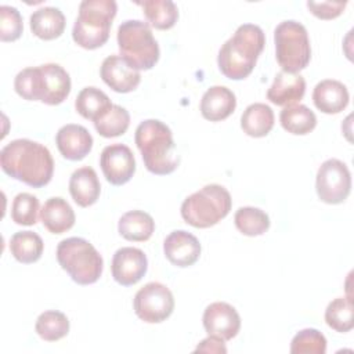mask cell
Segmentation results:
<instances>
[{"instance_id": "1", "label": "cell", "mask_w": 354, "mask_h": 354, "mask_svg": "<svg viewBox=\"0 0 354 354\" xmlns=\"http://www.w3.org/2000/svg\"><path fill=\"white\" fill-rule=\"evenodd\" d=\"M0 166L7 176L33 188L47 185L54 173L50 151L28 138L12 140L4 145L0 151Z\"/></svg>"}, {"instance_id": "2", "label": "cell", "mask_w": 354, "mask_h": 354, "mask_svg": "<svg viewBox=\"0 0 354 354\" xmlns=\"http://www.w3.org/2000/svg\"><path fill=\"white\" fill-rule=\"evenodd\" d=\"M266 44L264 32L254 24L238 26L234 36L220 48L217 64L221 73L232 80L248 77L256 66Z\"/></svg>"}, {"instance_id": "3", "label": "cell", "mask_w": 354, "mask_h": 354, "mask_svg": "<svg viewBox=\"0 0 354 354\" xmlns=\"http://www.w3.org/2000/svg\"><path fill=\"white\" fill-rule=\"evenodd\" d=\"M14 88L19 97L28 101L58 105L71 93V77L61 65L48 62L18 72L14 80Z\"/></svg>"}, {"instance_id": "4", "label": "cell", "mask_w": 354, "mask_h": 354, "mask_svg": "<svg viewBox=\"0 0 354 354\" xmlns=\"http://www.w3.org/2000/svg\"><path fill=\"white\" fill-rule=\"evenodd\" d=\"M134 141L148 171L166 176L177 169L180 158L176 151L173 133L163 122L158 119L141 122L136 129Z\"/></svg>"}, {"instance_id": "5", "label": "cell", "mask_w": 354, "mask_h": 354, "mask_svg": "<svg viewBox=\"0 0 354 354\" xmlns=\"http://www.w3.org/2000/svg\"><path fill=\"white\" fill-rule=\"evenodd\" d=\"M116 11L118 6L115 0L82 1L72 29L75 43L86 50H94L105 44L109 39V30Z\"/></svg>"}, {"instance_id": "6", "label": "cell", "mask_w": 354, "mask_h": 354, "mask_svg": "<svg viewBox=\"0 0 354 354\" xmlns=\"http://www.w3.org/2000/svg\"><path fill=\"white\" fill-rule=\"evenodd\" d=\"M232 199L227 188L207 184L184 199L181 217L195 228H209L223 220L231 210Z\"/></svg>"}, {"instance_id": "7", "label": "cell", "mask_w": 354, "mask_h": 354, "mask_svg": "<svg viewBox=\"0 0 354 354\" xmlns=\"http://www.w3.org/2000/svg\"><path fill=\"white\" fill-rule=\"evenodd\" d=\"M57 260L72 281L79 285H91L102 274L104 260L101 254L88 241L79 236H71L58 243Z\"/></svg>"}, {"instance_id": "8", "label": "cell", "mask_w": 354, "mask_h": 354, "mask_svg": "<svg viewBox=\"0 0 354 354\" xmlns=\"http://www.w3.org/2000/svg\"><path fill=\"white\" fill-rule=\"evenodd\" d=\"M118 46L120 57L137 71L153 68L160 55L149 24L140 19H129L119 25Z\"/></svg>"}, {"instance_id": "9", "label": "cell", "mask_w": 354, "mask_h": 354, "mask_svg": "<svg viewBox=\"0 0 354 354\" xmlns=\"http://www.w3.org/2000/svg\"><path fill=\"white\" fill-rule=\"evenodd\" d=\"M275 58L283 72L299 73L311 59L307 29L297 21H282L274 30Z\"/></svg>"}, {"instance_id": "10", "label": "cell", "mask_w": 354, "mask_h": 354, "mask_svg": "<svg viewBox=\"0 0 354 354\" xmlns=\"http://www.w3.org/2000/svg\"><path fill=\"white\" fill-rule=\"evenodd\" d=\"M136 315L148 324H159L167 319L174 310L171 290L160 282H148L134 296Z\"/></svg>"}, {"instance_id": "11", "label": "cell", "mask_w": 354, "mask_h": 354, "mask_svg": "<svg viewBox=\"0 0 354 354\" xmlns=\"http://www.w3.org/2000/svg\"><path fill=\"white\" fill-rule=\"evenodd\" d=\"M318 198L329 205H339L347 199L351 191V174L347 165L339 159L325 160L315 180Z\"/></svg>"}, {"instance_id": "12", "label": "cell", "mask_w": 354, "mask_h": 354, "mask_svg": "<svg viewBox=\"0 0 354 354\" xmlns=\"http://www.w3.org/2000/svg\"><path fill=\"white\" fill-rule=\"evenodd\" d=\"M104 177L112 185H123L136 171V159L131 149L124 144L106 145L100 156Z\"/></svg>"}, {"instance_id": "13", "label": "cell", "mask_w": 354, "mask_h": 354, "mask_svg": "<svg viewBox=\"0 0 354 354\" xmlns=\"http://www.w3.org/2000/svg\"><path fill=\"white\" fill-rule=\"evenodd\" d=\"M202 322L207 335L220 337L224 342L235 337L241 329V317L238 311L224 301L209 304L205 308Z\"/></svg>"}, {"instance_id": "14", "label": "cell", "mask_w": 354, "mask_h": 354, "mask_svg": "<svg viewBox=\"0 0 354 354\" xmlns=\"http://www.w3.org/2000/svg\"><path fill=\"white\" fill-rule=\"evenodd\" d=\"M111 270L113 279L119 285L131 286L145 275L148 270V260L141 249L124 246L115 252Z\"/></svg>"}, {"instance_id": "15", "label": "cell", "mask_w": 354, "mask_h": 354, "mask_svg": "<svg viewBox=\"0 0 354 354\" xmlns=\"http://www.w3.org/2000/svg\"><path fill=\"white\" fill-rule=\"evenodd\" d=\"M100 75L105 84L116 93H130L141 82L140 71L133 68L120 55L106 57L101 64Z\"/></svg>"}, {"instance_id": "16", "label": "cell", "mask_w": 354, "mask_h": 354, "mask_svg": "<svg viewBox=\"0 0 354 354\" xmlns=\"http://www.w3.org/2000/svg\"><path fill=\"white\" fill-rule=\"evenodd\" d=\"M166 259L177 267H189L201 256V243L195 235L184 230L170 232L163 242Z\"/></svg>"}, {"instance_id": "17", "label": "cell", "mask_w": 354, "mask_h": 354, "mask_svg": "<svg viewBox=\"0 0 354 354\" xmlns=\"http://www.w3.org/2000/svg\"><path fill=\"white\" fill-rule=\"evenodd\" d=\"M55 144L65 159L82 160L93 148V137L86 127L69 123L57 131Z\"/></svg>"}, {"instance_id": "18", "label": "cell", "mask_w": 354, "mask_h": 354, "mask_svg": "<svg viewBox=\"0 0 354 354\" xmlns=\"http://www.w3.org/2000/svg\"><path fill=\"white\" fill-rule=\"evenodd\" d=\"M306 93V80L299 73L278 72L271 87L267 91V100L279 106L297 104Z\"/></svg>"}, {"instance_id": "19", "label": "cell", "mask_w": 354, "mask_h": 354, "mask_svg": "<svg viewBox=\"0 0 354 354\" xmlns=\"http://www.w3.org/2000/svg\"><path fill=\"white\" fill-rule=\"evenodd\" d=\"M236 108L235 94L225 86H212L201 100V113L210 122L227 119Z\"/></svg>"}, {"instance_id": "20", "label": "cell", "mask_w": 354, "mask_h": 354, "mask_svg": "<svg viewBox=\"0 0 354 354\" xmlns=\"http://www.w3.org/2000/svg\"><path fill=\"white\" fill-rule=\"evenodd\" d=\"M350 95L347 87L335 79L319 82L313 91L314 105L324 113L332 115L342 112L348 104Z\"/></svg>"}, {"instance_id": "21", "label": "cell", "mask_w": 354, "mask_h": 354, "mask_svg": "<svg viewBox=\"0 0 354 354\" xmlns=\"http://www.w3.org/2000/svg\"><path fill=\"white\" fill-rule=\"evenodd\" d=\"M69 192L79 206L88 207L94 205L101 192V184L95 170L90 166L75 170L69 178Z\"/></svg>"}, {"instance_id": "22", "label": "cell", "mask_w": 354, "mask_h": 354, "mask_svg": "<svg viewBox=\"0 0 354 354\" xmlns=\"http://www.w3.org/2000/svg\"><path fill=\"white\" fill-rule=\"evenodd\" d=\"M40 220L51 234H64L75 224V212L71 205L59 196L50 198L40 210Z\"/></svg>"}, {"instance_id": "23", "label": "cell", "mask_w": 354, "mask_h": 354, "mask_svg": "<svg viewBox=\"0 0 354 354\" xmlns=\"http://www.w3.org/2000/svg\"><path fill=\"white\" fill-rule=\"evenodd\" d=\"M65 24V15L55 7H40L30 15V30L41 40L59 37Z\"/></svg>"}, {"instance_id": "24", "label": "cell", "mask_w": 354, "mask_h": 354, "mask_svg": "<svg viewBox=\"0 0 354 354\" xmlns=\"http://www.w3.org/2000/svg\"><path fill=\"white\" fill-rule=\"evenodd\" d=\"M118 231L127 241L144 242L152 236L155 221L151 214L142 210H130L119 218Z\"/></svg>"}, {"instance_id": "25", "label": "cell", "mask_w": 354, "mask_h": 354, "mask_svg": "<svg viewBox=\"0 0 354 354\" xmlns=\"http://www.w3.org/2000/svg\"><path fill=\"white\" fill-rule=\"evenodd\" d=\"M241 127L250 137H266L274 127L272 109L263 102L250 104L241 116Z\"/></svg>"}, {"instance_id": "26", "label": "cell", "mask_w": 354, "mask_h": 354, "mask_svg": "<svg viewBox=\"0 0 354 354\" xmlns=\"http://www.w3.org/2000/svg\"><path fill=\"white\" fill-rule=\"evenodd\" d=\"M113 104L109 97L100 88L88 86L84 87L76 97L75 108L80 116L95 122L102 116Z\"/></svg>"}, {"instance_id": "27", "label": "cell", "mask_w": 354, "mask_h": 354, "mask_svg": "<svg viewBox=\"0 0 354 354\" xmlns=\"http://www.w3.org/2000/svg\"><path fill=\"white\" fill-rule=\"evenodd\" d=\"M279 120L282 127L292 134L304 136L314 130L317 126L315 113L303 104H295L290 106H285L281 111Z\"/></svg>"}, {"instance_id": "28", "label": "cell", "mask_w": 354, "mask_h": 354, "mask_svg": "<svg viewBox=\"0 0 354 354\" xmlns=\"http://www.w3.org/2000/svg\"><path fill=\"white\" fill-rule=\"evenodd\" d=\"M44 243L40 235L32 231L15 232L10 239L11 254L22 264L37 261L43 254Z\"/></svg>"}, {"instance_id": "29", "label": "cell", "mask_w": 354, "mask_h": 354, "mask_svg": "<svg viewBox=\"0 0 354 354\" xmlns=\"http://www.w3.org/2000/svg\"><path fill=\"white\" fill-rule=\"evenodd\" d=\"M137 4L141 6L147 21L155 29H170L178 19V8L171 0H145Z\"/></svg>"}, {"instance_id": "30", "label": "cell", "mask_w": 354, "mask_h": 354, "mask_svg": "<svg viewBox=\"0 0 354 354\" xmlns=\"http://www.w3.org/2000/svg\"><path fill=\"white\" fill-rule=\"evenodd\" d=\"M36 333L46 342H57L65 337L69 332L68 317L57 310H47L41 313L35 324Z\"/></svg>"}, {"instance_id": "31", "label": "cell", "mask_w": 354, "mask_h": 354, "mask_svg": "<svg viewBox=\"0 0 354 354\" xmlns=\"http://www.w3.org/2000/svg\"><path fill=\"white\" fill-rule=\"evenodd\" d=\"M235 227L248 236L263 235L270 228V217L266 212L253 206H243L235 212Z\"/></svg>"}, {"instance_id": "32", "label": "cell", "mask_w": 354, "mask_h": 354, "mask_svg": "<svg viewBox=\"0 0 354 354\" xmlns=\"http://www.w3.org/2000/svg\"><path fill=\"white\" fill-rule=\"evenodd\" d=\"M130 124L129 112L120 105H112L102 116L94 122V127L100 136L112 138L122 136L127 131Z\"/></svg>"}, {"instance_id": "33", "label": "cell", "mask_w": 354, "mask_h": 354, "mask_svg": "<svg viewBox=\"0 0 354 354\" xmlns=\"http://www.w3.org/2000/svg\"><path fill=\"white\" fill-rule=\"evenodd\" d=\"M353 311V300L350 297H336L325 310L326 325L340 333L351 330L354 326Z\"/></svg>"}, {"instance_id": "34", "label": "cell", "mask_w": 354, "mask_h": 354, "mask_svg": "<svg viewBox=\"0 0 354 354\" xmlns=\"http://www.w3.org/2000/svg\"><path fill=\"white\" fill-rule=\"evenodd\" d=\"M39 210V199L29 192H21L12 201L11 218L19 225H35L37 223Z\"/></svg>"}, {"instance_id": "35", "label": "cell", "mask_w": 354, "mask_h": 354, "mask_svg": "<svg viewBox=\"0 0 354 354\" xmlns=\"http://www.w3.org/2000/svg\"><path fill=\"white\" fill-rule=\"evenodd\" d=\"M290 353L292 354H325L326 339L319 330L314 328L301 329L292 339Z\"/></svg>"}, {"instance_id": "36", "label": "cell", "mask_w": 354, "mask_h": 354, "mask_svg": "<svg viewBox=\"0 0 354 354\" xmlns=\"http://www.w3.org/2000/svg\"><path fill=\"white\" fill-rule=\"evenodd\" d=\"M24 30L22 17L15 7L0 6V39L14 41L21 37Z\"/></svg>"}, {"instance_id": "37", "label": "cell", "mask_w": 354, "mask_h": 354, "mask_svg": "<svg viewBox=\"0 0 354 354\" xmlns=\"http://www.w3.org/2000/svg\"><path fill=\"white\" fill-rule=\"evenodd\" d=\"M346 4V1H307L308 10L319 19H333L339 17Z\"/></svg>"}, {"instance_id": "38", "label": "cell", "mask_w": 354, "mask_h": 354, "mask_svg": "<svg viewBox=\"0 0 354 354\" xmlns=\"http://www.w3.org/2000/svg\"><path fill=\"white\" fill-rule=\"evenodd\" d=\"M195 351H201V353H216V354H225L227 353V347L224 344V340L216 336H210L203 339L195 348Z\"/></svg>"}]
</instances>
